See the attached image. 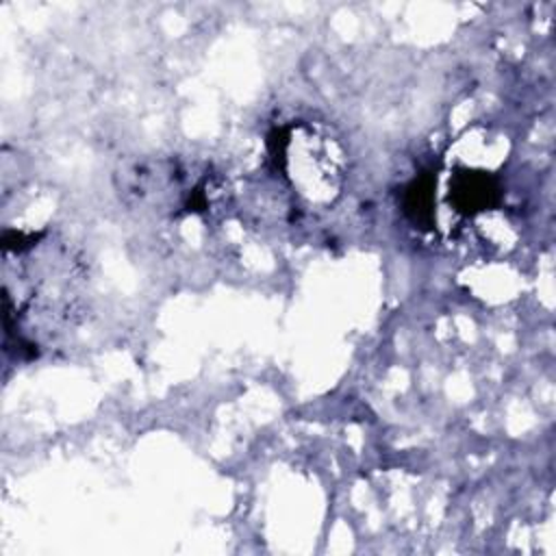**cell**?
Wrapping results in <instances>:
<instances>
[{
  "label": "cell",
  "instance_id": "cell-1",
  "mask_svg": "<svg viewBox=\"0 0 556 556\" xmlns=\"http://www.w3.org/2000/svg\"><path fill=\"white\" fill-rule=\"evenodd\" d=\"M500 182L486 172L458 169L450 182V202L456 211L473 215L500 202Z\"/></svg>",
  "mask_w": 556,
  "mask_h": 556
},
{
  "label": "cell",
  "instance_id": "cell-2",
  "mask_svg": "<svg viewBox=\"0 0 556 556\" xmlns=\"http://www.w3.org/2000/svg\"><path fill=\"white\" fill-rule=\"evenodd\" d=\"M434 185L437 178L430 172H424L404 189V213L415 226L430 228L434 222Z\"/></svg>",
  "mask_w": 556,
  "mask_h": 556
}]
</instances>
